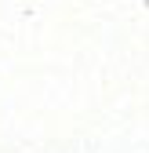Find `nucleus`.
Listing matches in <instances>:
<instances>
[]
</instances>
